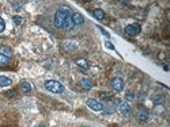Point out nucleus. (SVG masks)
<instances>
[{
	"label": "nucleus",
	"mask_w": 170,
	"mask_h": 127,
	"mask_svg": "<svg viewBox=\"0 0 170 127\" xmlns=\"http://www.w3.org/2000/svg\"><path fill=\"white\" fill-rule=\"evenodd\" d=\"M72 10L67 5L60 7L55 14V18H53V23L57 29H67L71 30L74 27L72 24Z\"/></svg>",
	"instance_id": "f257e3e1"
},
{
	"label": "nucleus",
	"mask_w": 170,
	"mask_h": 127,
	"mask_svg": "<svg viewBox=\"0 0 170 127\" xmlns=\"http://www.w3.org/2000/svg\"><path fill=\"white\" fill-rule=\"evenodd\" d=\"M45 88H47L48 91L53 92V93H63L64 92V85L56 80H48L47 83H45Z\"/></svg>",
	"instance_id": "f03ea898"
},
{
	"label": "nucleus",
	"mask_w": 170,
	"mask_h": 127,
	"mask_svg": "<svg viewBox=\"0 0 170 127\" xmlns=\"http://www.w3.org/2000/svg\"><path fill=\"white\" fill-rule=\"evenodd\" d=\"M86 105H87L90 110L97 111V112L104 110V104H102L101 101H98V100H95V99H88L87 101H86Z\"/></svg>",
	"instance_id": "7ed1b4c3"
},
{
	"label": "nucleus",
	"mask_w": 170,
	"mask_h": 127,
	"mask_svg": "<svg viewBox=\"0 0 170 127\" xmlns=\"http://www.w3.org/2000/svg\"><path fill=\"white\" fill-rule=\"evenodd\" d=\"M140 30H142V27H140V24L137 23H133V24H128V26L125 27V32L128 35H131V37H135V35H137L140 32Z\"/></svg>",
	"instance_id": "20e7f679"
},
{
	"label": "nucleus",
	"mask_w": 170,
	"mask_h": 127,
	"mask_svg": "<svg viewBox=\"0 0 170 127\" xmlns=\"http://www.w3.org/2000/svg\"><path fill=\"white\" fill-rule=\"evenodd\" d=\"M118 111H120V113L124 116H129L132 113L131 105H129L128 103H120V104H118Z\"/></svg>",
	"instance_id": "39448f33"
},
{
	"label": "nucleus",
	"mask_w": 170,
	"mask_h": 127,
	"mask_svg": "<svg viewBox=\"0 0 170 127\" xmlns=\"http://www.w3.org/2000/svg\"><path fill=\"white\" fill-rule=\"evenodd\" d=\"M112 86H113V89H114L116 92L123 91V89H124V81H123V78H120V77L113 78V80H112Z\"/></svg>",
	"instance_id": "423d86ee"
},
{
	"label": "nucleus",
	"mask_w": 170,
	"mask_h": 127,
	"mask_svg": "<svg viewBox=\"0 0 170 127\" xmlns=\"http://www.w3.org/2000/svg\"><path fill=\"white\" fill-rule=\"evenodd\" d=\"M85 23V18H83L82 14L79 12H74L72 14V24L74 26H80V24Z\"/></svg>",
	"instance_id": "0eeeda50"
},
{
	"label": "nucleus",
	"mask_w": 170,
	"mask_h": 127,
	"mask_svg": "<svg viewBox=\"0 0 170 127\" xmlns=\"http://www.w3.org/2000/svg\"><path fill=\"white\" fill-rule=\"evenodd\" d=\"M136 118L139 119L140 122H146V120H148V111H147V110H144V108H140V110L136 112Z\"/></svg>",
	"instance_id": "6e6552de"
},
{
	"label": "nucleus",
	"mask_w": 170,
	"mask_h": 127,
	"mask_svg": "<svg viewBox=\"0 0 170 127\" xmlns=\"http://www.w3.org/2000/svg\"><path fill=\"white\" fill-rule=\"evenodd\" d=\"M79 84H80V86H82L85 91H90V89L93 88V81H91L90 78H82Z\"/></svg>",
	"instance_id": "1a4fd4ad"
},
{
	"label": "nucleus",
	"mask_w": 170,
	"mask_h": 127,
	"mask_svg": "<svg viewBox=\"0 0 170 127\" xmlns=\"http://www.w3.org/2000/svg\"><path fill=\"white\" fill-rule=\"evenodd\" d=\"M93 15H94V18L98 19V20H104L105 19V12L101 8H95V10L93 11Z\"/></svg>",
	"instance_id": "9d476101"
},
{
	"label": "nucleus",
	"mask_w": 170,
	"mask_h": 127,
	"mask_svg": "<svg viewBox=\"0 0 170 127\" xmlns=\"http://www.w3.org/2000/svg\"><path fill=\"white\" fill-rule=\"evenodd\" d=\"M12 84L11 78L6 77V76H0V86H10Z\"/></svg>",
	"instance_id": "9b49d317"
},
{
	"label": "nucleus",
	"mask_w": 170,
	"mask_h": 127,
	"mask_svg": "<svg viewBox=\"0 0 170 127\" xmlns=\"http://www.w3.org/2000/svg\"><path fill=\"white\" fill-rule=\"evenodd\" d=\"M21 89H22L23 93H29V92H31L30 83H27V81H22V83H21Z\"/></svg>",
	"instance_id": "f8f14e48"
},
{
	"label": "nucleus",
	"mask_w": 170,
	"mask_h": 127,
	"mask_svg": "<svg viewBox=\"0 0 170 127\" xmlns=\"http://www.w3.org/2000/svg\"><path fill=\"white\" fill-rule=\"evenodd\" d=\"M0 54H3V56H6V57H11V54H12V50H11V47H8V46H2L0 47Z\"/></svg>",
	"instance_id": "ddd939ff"
},
{
	"label": "nucleus",
	"mask_w": 170,
	"mask_h": 127,
	"mask_svg": "<svg viewBox=\"0 0 170 127\" xmlns=\"http://www.w3.org/2000/svg\"><path fill=\"white\" fill-rule=\"evenodd\" d=\"M76 65L79 68H83V69H87V68H88V62H87V59H85V58L76 59Z\"/></svg>",
	"instance_id": "4468645a"
},
{
	"label": "nucleus",
	"mask_w": 170,
	"mask_h": 127,
	"mask_svg": "<svg viewBox=\"0 0 170 127\" xmlns=\"http://www.w3.org/2000/svg\"><path fill=\"white\" fill-rule=\"evenodd\" d=\"M10 64V58L3 54H0V66H7Z\"/></svg>",
	"instance_id": "2eb2a0df"
},
{
	"label": "nucleus",
	"mask_w": 170,
	"mask_h": 127,
	"mask_svg": "<svg viewBox=\"0 0 170 127\" xmlns=\"http://www.w3.org/2000/svg\"><path fill=\"white\" fill-rule=\"evenodd\" d=\"M12 22H14L17 26H21V24L23 23V19L21 18L19 15H14V16H12Z\"/></svg>",
	"instance_id": "dca6fc26"
},
{
	"label": "nucleus",
	"mask_w": 170,
	"mask_h": 127,
	"mask_svg": "<svg viewBox=\"0 0 170 127\" xmlns=\"http://www.w3.org/2000/svg\"><path fill=\"white\" fill-rule=\"evenodd\" d=\"M11 4H12V8H14L15 11H19L21 7H22V2H12Z\"/></svg>",
	"instance_id": "f3484780"
},
{
	"label": "nucleus",
	"mask_w": 170,
	"mask_h": 127,
	"mask_svg": "<svg viewBox=\"0 0 170 127\" xmlns=\"http://www.w3.org/2000/svg\"><path fill=\"white\" fill-rule=\"evenodd\" d=\"M63 47L66 49V50H72V49L75 47V45H74L72 42H66V43L63 45Z\"/></svg>",
	"instance_id": "a211bd4d"
},
{
	"label": "nucleus",
	"mask_w": 170,
	"mask_h": 127,
	"mask_svg": "<svg viewBox=\"0 0 170 127\" xmlns=\"http://www.w3.org/2000/svg\"><path fill=\"white\" fill-rule=\"evenodd\" d=\"M4 29H6V22H4V19L0 18V32H3Z\"/></svg>",
	"instance_id": "6ab92c4d"
},
{
	"label": "nucleus",
	"mask_w": 170,
	"mask_h": 127,
	"mask_svg": "<svg viewBox=\"0 0 170 127\" xmlns=\"http://www.w3.org/2000/svg\"><path fill=\"white\" fill-rule=\"evenodd\" d=\"M6 96L7 97H15V96H17V91H8L6 93Z\"/></svg>",
	"instance_id": "aec40b11"
},
{
	"label": "nucleus",
	"mask_w": 170,
	"mask_h": 127,
	"mask_svg": "<svg viewBox=\"0 0 170 127\" xmlns=\"http://www.w3.org/2000/svg\"><path fill=\"white\" fill-rule=\"evenodd\" d=\"M98 30H101V32L105 35V37H109V32H106L104 29H102V27H99V26H98Z\"/></svg>",
	"instance_id": "412c9836"
},
{
	"label": "nucleus",
	"mask_w": 170,
	"mask_h": 127,
	"mask_svg": "<svg viewBox=\"0 0 170 127\" xmlns=\"http://www.w3.org/2000/svg\"><path fill=\"white\" fill-rule=\"evenodd\" d=\"M127 97H128V100H135V95H133V93H131V92H129V93L127 95Z\"/></svg>",
	"instance_id": "4be33fe9"
},
{
	"label": "nucleus",
	"mask_w": 170,
	"mask_h": 127,
	"mask_svg": "<svg viewBox=\"0 0 170 127\" xmlns=\"http://www.w3.org/2000/svg\"><path fill=\"white\" fill-rule=\"evenodd\" d=\"M106 47H109V49H112V50H114V46H113L110 42H106Z\"/></svg>",
	"instance_id": "5701e85b"
},
{
	"label": "nucleus",
	"mask_w": 170,
	"mask_h": 127,
	"mask_svg": "<svg viewBox=\"0 0 170 127\" xmlns=\"http://www.w3.org/2000/svg\"><path fill=\"white\" fill-rule=\"evenodd\" d=\"M41 127H45V126H41Z\"/></svg>",
	"instance_id": "b1692460"
},
{
	"label": "nucleus",
	"mask_w": 170,
	"mask_h": 127,
	"mask_svg": "<svg viewBox=\"0 0 170 127\" xmlns=\"http://www.w3.org/2000/svg\"><path fill=\"white\" fill-rule=\"evenodd\" d=\"M83 127H85V126H83Z\"/></svg>",
	"instance_id": "393cba45"
}]
</instances>
